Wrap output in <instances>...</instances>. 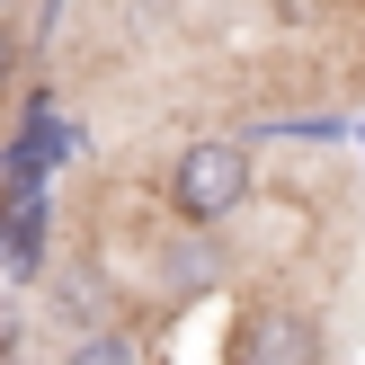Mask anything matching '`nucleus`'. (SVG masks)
Instances as JSON below:
<instances>
[{"label": "nucleus", "instance_id": "obj_3", "mask_svg": "<svg viewBox=\"0 0 365 365\" xmlns=\"http://www.w3.org/2000/svg\"><path fill=\"white\" fill-rule=\"evenodd\" d=\"M232 365H321V321H312V312H285V303H267V312H250L241 356H232Z\"/></svg>", "mask_w": 365, "mask_h": 365}, {"label": "nucleus", "instance_id": "obj_6", "mask_svg": "<svg viewBox=\"0 0 365 365\" xmlns=\"http://www.w3.org/2000/svg\"><path fill=\"white\" fill-rule=\"evenodd\" d=\"M9 63H18V36H9V27H0V81H9Z\"/></svg>", "mask_w": 365, "mask_h": 365}, {"label": "nucleus", "instance_id": "obj_1", "mask_svg": "<svg viewBox=\"0 0 365 365\" xmlns=\"http://www.w3.org/2000/svg\"><path fill=\"white\" fill-rule=\"evenodd\" d=\"M241 196H250V152L241 143H187L170 160V205L187 223H223V214H241Z\"/></svg>", "mask_w": 365, "mask_h": 365}, {"label": "nucleus", "instance_id": "obj_5", "mask_svg": "<svg viewBox=\"0 0 365 365\" xmlns=\"http://www.w3.org/2000/svg\"><path fill=\"white\" fill-rule=\"evenodd\" d=\"M63 365H134V339L125 330H89V339H71Z\"/></svg>", "mask_w": 365, "mask_h": 365}, {"label": "nucleus", "instance_id": "obj_2", "mask_svg": "<svg viewBox=\"0 0 365 365\" xmlns=\"http://www.w3.org/2000/svg\"><path fill=\"white\" fill-rule=\"evenodd\" d=\"M81 152V134H71V116H53L45 98L18 116V134H9V152H0V187H9V205L18 196H45V178H53V160H71Z\"/></svg>", "mask_w": 365, "mask_h": 365}, {"label": "nucleus", "instance_id": "obj_4", "mask_svg": "<svg viewBox=\"0 0 365 365\" xmlns=\"http://www.w3.org/2000/svg\"><path fill=\"white\" fill-rule=\"evenodd\" d=\"M0 267H9V277H36V267H45V196H18L9 205V250H0Z\"/></svg>", "mask_w": 365, "mask_h": 365}, {"label": "nucleus", "instance_id": "obj_7", "mask_svg": "<svg viewBox=\"0 0 365 365\" xmlns=\"http://www.w3.org/2000/svg\"><path fill=\"white\" fill-rule=\"evenodd\" d=\"M0 250H9V214H0Z\"/></svg>", "mask_w": 365, "mask_h": 365}, {"label": "nucleus", "instance_id": "obj_8", "mask_svg": "<svg viewBox=\"0 0 365 365\" xmlns=\"http://www.w3.org/2000/svg\"><path fill=\"white\" fill-rule=\"evenodd\" d=\"M0 365H9V356H0Z\"/></svg>", "mask_w": 365, "mask_h": 365}]
</instances>
